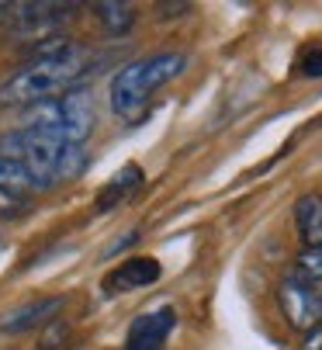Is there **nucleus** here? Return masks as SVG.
<instances>
[{"instance_id": "nucleus-3", "label": "nucleus", "mask_w": 322, "mask_h": 350, "mask_svg": "<svg viewBox=\"0 0 322 350\" xmlns=\"http://www.w3.org/2000/svg\"><path fill=\"white\" fill-rule=\"evenodd\" d=\"M0 153H8L18 163H25L42 191L59 184V180H73L87 167L83 146H63V142L42 139L28 129H14L8 135H0Z\"/></svg>"}, {"instance_id": "nucleus-13", "label": "nucleus", "mask_w": 322, "mask_h": 350, "mask_svg": "<svg viewBox=\"0 0 322 350\" xmlns=\"http://www.w3.org/2000/svg\"><path fill=\"white\" fill-rule=\"evenodd\" d=\"M94 18L97 25L107 31V35H129L132 25H135V8L132 4H115V0H104V4H94Z\"/></svg>"}, {"instance_id": "nucleus-10", "label": "nucleus", "mask_w": 322, "mask_h": 350, "mask_svg": "<svg viewBox=\"0 0 322 350\" xmlns=\"http://www.w3.org/2000/svg\"><path fill=\"white\" fill-rule=\"evenodd\" d=\"M139 187H142V167H135V163L122 167L111 180H107V184L97 191V198H94V212L104 215V212L118 208L122 202H129V198H132Z\"/></svg>"}, {"instance_id": "nucleus-9", "label": "nucleus", "mask_w": 322, "mask_h": 350, "mask_svg": "<svg viewBox=\"0 0 322 350\" xmlns=\"http://www.w3.org/2000/svg\"><path fill=\"white\" fill-rule=\"evenodd\" d=\"M163 267L152 257H132V260H122L111 274L104 278V291L107 295H122V291H135V288H149L159 281Z\"/></svg>"}, {"instance_id": "nucleus-4", "label": "nucleus", "mask_w": 322, "mask_h": 350, "mask_svg": "<svg viewBox=\"0 0 322 350\" xmlns=\"http://www.w3.org/2000/svg\"><path fill=\"white\" fill-rule=\"evenodd\" d=\"M94 125H97V115H94L90 94L70 90V94L56 97V101L31 108L21 129H28L42 139H52V142H63V146H83L90 139Z\"/></svg>"}, {"instance_id": "nucleus-2", "label": "nucleus", "mask_w": 322, "mask_h": 350, "mask_svg": "<svg viewBox=\"0 0 322 350\" xmlns=\"http://www.w3.org/2000/svg\"><path fill=\"white\" fill-rule=\"evenodd\" d=\"M184 70H187L184 53H156V56H142V59L122 66L111 77V87H107L111 111L118 118H125V122L142 118L149 101L156 97V90H163L167 83H174Z\"/></svg>"}, {"instance_id": "nucleus-11", "label": "nucleus", "mask_w": 322, "mask_h": 350, "mask_svg": "<svg viewBox=\"0 0 322 350\" xmlns=\"http://www.w3.org/2000/svg\"><path fill=\"white\" fill-rule=\"evenodd\" d=\"M295 226L305 246H322V194L308 191L295 202Z\"/></svg>"}, {"instance_id": "nucleus-12", "label": "nucleus", "mask_w": 322, "mask_h": 350, "mask_svg": "<svg viewBox=\"0 0 322 350\" xmlns=\"http://www.w3.org/2000/svg\"><path fill=\"white\" fill-rule=\"evenodd\" d=\"M0 191L14 194V198H25V194H35V191H42V187H38V180L28 174L25 163H18V160L8 157V153H0Z\"/></svg>"}, {"instance_id": "nucleus-7", "label": "nucleus", "mask_w": 322, "mask_h": 350, "mask_svg": "<svg viewBox=\"0 0 322 350\" xmlns=\"http://www.w3.org/2000/svg\"><path fill=\"white\" fill-rule=\"evenodd\" d=\"M174 326H177V312L170 306L142 312L132 319V326L125 333V350H159L167 343V336L174 333Z\"/></svg>"}, {"instance_id": "nucleus-6", "label": "nucleus", "mask_w": 322, "mask_h": 350, "mask_svg": "<svg viewBox=\"0 0 322 350\" xmlns=\"http://www.w3.org/2000/svg\"><path fill=\"white\" fill-rule=\"evenodd\" d=\"M278 306H281L284 319L301 333L319 329V323H322V291H315V284H308L298 274H288L278 284Z\"/></svg>"}, {"instance_id": "nucleus-14", "label": "nucleus", "mask_w": 322, "mask_h": 350, "mask_svg": "<svg viewBox=\"0 0 322 350\" xmlns=\"http://www.w3.org/2000/svg\"><path fill=\"white\" fill-rule=\"evenodd\" d=\"M298 278H305L308 284H319L322 281V246H305L298 254Z\"/></svg>"}, {"instance_id": "nucleus-1", "label": "nucleus", "mask_w": 322, "mask_h": 350, "mask_svg": "<svg viewBox=\"0 0 322 350\" xmlns=\"http://www.w3.org/2000/svg\"><path fill=\"white\" fill-rule=\"evenodd\" d=\"M90 53L70 38H49L35 45L31 63L0 83V108H38L77 90L90 70Z\"/></svg>"}, {"instance_id": "nucleus-5", "label": "nucleus", "mask_w": 322, "mask_h": 350, "mask_svg": "<svg viewBox=\"0 0 322 350\" xmlns=\"http://www.w3.org/2000/svg\"><path fill=\"white\" fill-rule=\"evenodd\" d=\"M77 14V4H14L11 8V28L18 38L28 42H49L59 38L56 31Z\"/></svg>"}, {"instance_id": "nucleus-8", "label": "nucleus", "mask_w": 322, "mask_h": 350, "mask_svg": "<svg viewBox=\"0 0 322 350\" xmlns=\"http://www.w3.org/2000/svg\"><path fill=\"white\" fill-rule=\"evenodd\" d=\"M66 306L63 295H49V298H31V302L18 306V309H8L4 316H0V333H31L38 326H45L49 319H56V312Z\"/></svg>"}, {"instance_id": "nucleus-16", "label": "nucleus", "mask_w": 322, "mask_h": 350, "mask_svg": "<svg viewBox=\"0 0 322 350\" xmlns=\"http://www.w3.org/2000/svg\"><path fill=\"white\" fill-rule=\"evenodd\" d=\"M8 11H11V4H0V21H4V18H11Z\"/></svg>"}, {"instance_id": "nucleus-15", "label": "nucleus", "mask_w": 322, "mask_h": 350, "mask_svg": "<svg viewBox=\"0 0 322 350\" xmlns=\"http://www.w3.org/2000/svg\"><path fill=\"white\" fill-rule=\"evenodd\" d=\"M295 70H298V77H305V80H319V77H322V45H305L301 56H298V63H295Z\"/></svg>"}]
</instances>
